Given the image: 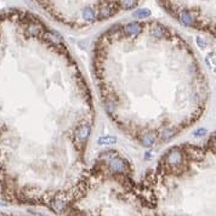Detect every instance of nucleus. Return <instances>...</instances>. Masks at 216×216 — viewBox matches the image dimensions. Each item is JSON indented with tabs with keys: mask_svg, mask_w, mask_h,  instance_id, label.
<instances>
[{
	"mask_svg": "<svg viewBox=\"0 0 216 216\" xmlns=\"http://www.w3.org/2000/svg\"><path fill=\"white\" fill-rule=\"evenodd\" d=\"M159 3L178 22L214 37L215 0H159Z\"/></svg>",
	"mask_w": 216,
	"mask_h": 216,
	"instance_id": "2",
	"label": "nucleus"
},
{
	"mask_svg": "<svg viewBox=\"0 0 216 216\" xmlns=\"http://www.w3.org/2000/svg\"><path fill=\"white\" fill-rule=\"evenodd\" d=\"M55 21L73 28L90 27L135 9L141 0H32Z\"/></svg>",
	"mask_w": 216,
	"mask_h": 216,
	"instance_id": "1",
	"label": "nucleus"
}]
</instances>
